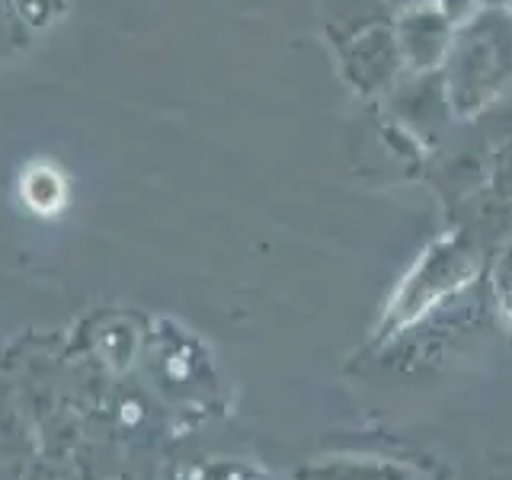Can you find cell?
<instances>
[{
    "mask_svg": "<svg viewBox=\"0 0 512 480\" xmlns=\"http://www.w3.org/2000/svg\"><path fill=\"white\" fill-rule=\"evenodd\" d=\"M23 199L32 212L55 215L68 202V180L52 164H36L23 176Z\"/></svg>",
    "mask_w": 512,
    "mask_h": 480,
    "instance_id": "1",
    "label": "cell"
}]
</instances>
